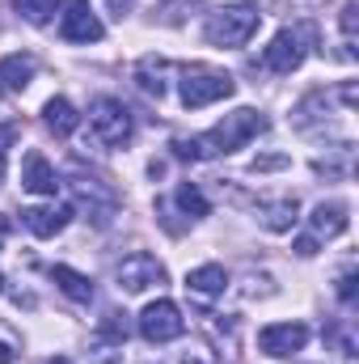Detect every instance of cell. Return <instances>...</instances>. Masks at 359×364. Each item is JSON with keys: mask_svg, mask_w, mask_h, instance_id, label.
<instances>
[{"mask_svg": "<svg viewBox=\"0 0 359 364\" xmlns=\"http://www.w3.org/2000/svg\"><path fill=\"white\" fill-rule=\"evenodd\" d=\"M267 132V119L258 114V110H233V114H224V123H216L211 132H203V136H190V140H174V153H178L182 161H207V157H220V153H233V149H241L245 140H254V136H263Z\"/></svg>", "mask_w": 359, "mask_h": 364, "instance_id": "6da1fadb", "label": "cell"}, {"mask_svg": "<svg viewBox=\"0 0 359 364\" xmlns=\"http://www.w3.org/2000/svg\"><path fill=\"white\" fill-rule=\"evenodd\" d=\"M258 21H263V13H258L254 4H228V9H220V13L207 17L203 38H207L211 47H245V43L254 38Z\"/></svg>", "mask_w": 359, "mask_h": 364, "instance_id": "7a4b0ae2", "label": "cell"}, {"mask_svg": "<svg viewBox=\"0 0 359 364\" xmlns=\"http://www.w3.org/2000/svg\"><path fill=\"white\" fill-rule=\"evenodd\" d=\"M233 90H237L233 77L220 73V68H207V64H190V68H182V106H186V110H203V106L228 97Z\"/></svg>", "mask_w": 359, "mask_h": 364, "instance_id": "3957f363", "label": "cell"}, {"mask_svg": "<svg viewBox=\"0 0 359 364\" xmlns=\"http://www.w3.org/2000/svg\"><path fill=\"white\" fill-rule=\"evenodd\" d=\"M89 127H93V136H97L101 144H110V149H118V144L131 140V114H127V106L114 102V97H97V102H93L89 106Z\"/></svg>", "mask_w": 359, "mask_h": 364, "instance_id": "277c9868", "label": "cell"}, {"mask_svg": "<svg viewBox=\"0 0 359 364\" xmlns=\"http://www.w3.org/2000/svg\"><path fill=\"white\" fill-rule=\"evenodd\" d=\"M304 38H313L309 26H304V30H279V34L270 38V47L263 51V68L279 73V77L296 73V68L304 64Z\"/></svg>", "mask_w": 359, "mask_h": 364, "instance_id": "5b68a950", "label": "cell"}, {"mask_svg": "<svg viewBox=\"0 0 359 364\" xmlns=\"http://www.w3.org/2000/svg\"><path fill=\"white\" fill-rule=\"evenodd\" d=\"M182 331H186V318L174 301H153L144 314H140V335L148 343H174Z\"/></svg>", "mask_w": 359, "mask_h": 364, "instance_id": "8992f818", "label": "cell"}, {"mask_svg": "<svg viewBox=\"0 0 359 364\" xmlns=\"http://www.w3.org/2000/svg\"><path fill=\"white\" fill-rule=\"evenodd\" d=\"M60 34L68 38V43H97L106 30H101V21L93 17L89 0H64V17H60Z\"/></svg>", "mask_w": 359, "mask_h": 364, "instance_id": "52a82bcc", "label": "cell"}, {"mask_svg": "<svg viewBox=\"0 0 359 364\" xmlns=\"http://www.w3.org/2000/svg\"><path fill=\"white\" fill-rule=\"evenodd\" d=\"M309 343V326L304 322H275V326H263L258 331V348L267 356H292Z\"/></svg>", "mask_w": 359, "mask_h": 364, "instance_id": "ba28073f", "label": "cell"}, {"mask_svg": "<svg viewBox=\"0 0 359 364\" xmlns=\"http://www.w3.org/2000/svg\"><path fill=\"white\" fill-rule=\"evenodd\" d=\"M118 284L127 288V292H144V288H153V284H165V267L153 259V255H131V259H123V267H118Z\"/></svg>", "mask_w": 359, "mask_h": 364, "instance_id": "9c48e42d", "label": "cell"}, {"mask_svg": "<svg viewBox=\"0 0 359 364\" xmlns=\"http://www.w3.org/2000/svg\"><path fill=\"white\" fill-rule=\"evenodd\" d=\"M72 208H26L21 212V225L34 233V237H55L64 225H68Z\"/></svg>", "mask_w": 359, "mask_h": 364, "instance_id": "30bf717a", "label": "cell"}, {"mask_svg": "<svg viewBox=\"0 0 359 364\" xmlns=\"http://www.w3.org/2000/svg\"><path fill=\"white\" fill-rule=\"evenodd\" d=\"M21 186H26V191H34V195H55V191H60V178H55V170L47 166V157H43V153H30V157H26Z\"/></svg>", "mask_w": 359, "mask_h": 364, "instance_id": "8fae6325", "label": "cell"}, {"mask_svg": "<svg viewBox=\"0 0 359 364\" xmlns=\"http://www.w3.org/2000/svg\"><path fill=\"white\" fill-rule=\"evenodd\" d=\"M30 77H34V60L30 55H4L0 60V93H17L30 85Z\"/></svg>", "mask_w": 359, "mask_h": 364, "instance_id": "7c38bea8", "label": "cell"}, {"mask_svg": "<svg viewBox=\"0 0 359 364\" xmlns=\"http://www.w3.org/2000/svg\"><path fill=\"white\" fill-rule=\"evenodd\" d=\"M309 225H313V233L317 237H338V233H347V208H338V203H317L313 208V216H309Z\"/></svg>", "mask_w": 359, "mask_h": 364, "instance_id": "4fadbf2b", "label": "cell"}, {"mask_svg": "<svg viewBox=\"0 0 359 364\" xmlns=\"http://www.w3.org/2000/svg\"><path fill=\"white\" fill-rule=\"evenodd\" d=\"M224 284H228V275H224V267H216V263H207V267H194V272L186 275V288L194 292V296H220L224 292Z\"/></svg>", "mask_w": 359, "mask_h": 364, "instance_id": "5bb4252c", "label": "cell"}, {"mask_svg": "<svg viewBox=\"0 0 359 364\" xmlns=\"http://www.w3.org/2000/svg\"><path fill=\"white\" fill-rule=\"evenodd\" d=\"M43 119H47V127H51L55 136H72L77 123H81V114H77V106H72L68 97H51L47 110H43Z\"/></svg>", "mask_w": 359, "mask_h": 364, "instance_id": "9a60e30c", "label": "cell"}, {"mask_svg": "<svg viewBox=\"0 0 359 364\" xmlns=\"http://www.w3.org/2000/svg\"><path fill=\"white\" fill-rule=\"evenodd\" d=\"M51 279L64 288V296H72L77 305H89L93 301V284H89V275H81V272H72V267H51Z\"/></svg>", "mask_w": 359, "mask_h": 364, "instance_id": "2e32d148", "label": "cell"}, {"mask_svg": "<svg viewBox=\"0 0 359 364\" xmlns=\"http://www.w3.org/2000/svg\"><path fill=\"white\" fill-rule=\"evenodd\" d=\"M165 73H170V64L161 60V55H144L140 64H136V81H140V90L144 93H165Z\"/></svg>", "mask_w": 359, "mask_h": 364, "instance_id": "e0dca14e", "label": "cell"}, {"mask_svg": "<svg viewBox=\"0 0 359 364\" xmlns=\"http://www.w3.org/2000/svg\"><path fill=\"white\" fill-rule=\"evenodd\" d=\"M296 212H300V203H296V199H279V203H267V208H263V225H267L270 233H283V229H292Z\"/></svg>", "mask_w": 359, "mask_h": 364, "instance_id": "ac0fdd59", "label": "cell"}, {"mask_svg": "<svg viewBox=\"0 0 359 364\" xmlns=\"http://www.w3.org/2000/svg\"><path fill=\"white\" fill-rule=\"evenodd\" d=\"M174 199H178V208L186 216H207V199L199 195V186H190V182H182L178 191H174Z\"/></svg>", "mask_w": 359, "mask_h": 364, "instance_id": "d6986e66", "label": "cell"}, {"mask_svg": "<svg viewBox=\"0 0 359 364\" xmlns=\"http://www.w3.org/2000/svg\"><path fill=\"white\" fill-rule=\"evenodd\" d=\"M13 4L30 26H47V17L55 13V0H13Z\"/></svg>", "mask_w": 359, "mask_h": 364, "instance_id": "ffe728a7", "label": "cell"}, {"mask_svg": "<svg viewBox=\"0 0 359 364\" xmlns=\"http://www.w3.org/2000/svg\"><path fill=\"white\" fill-rule=\"evenodd\" d=\"M127 314H106V322H101V335L106 339H114V343H123L127 339V322H123Z\"/></svg>", "mask_w": 359, "mask_h": 364, "instance_id": "44dd1931", "label": "cell"}, {"mask_svg": "<svg viewBox=\"0 0 359 364\" xmlns=\"http://www.w3.org/2000/svg\"><path fill=\"white\" fill-rule=\"evenodd\" d=\"M338 296H343L347 305L355 301V267H347V272H343V279H338Z\"/></svg>", "mask_w": 359, "mask_h": 364, "instance_id": "7402d4cb", "label": "cell"}, {"mask_svg": "<svg viewBox=\"0 0 359 364\" xmlns=\"http://www.w3.org/2000/svg\"><path fill=\"white\" fill-rule=\"evenodd\" d=\"M13 140H17V127H13V123H4V127H0V170H4V153H9V144H13Z\"/></svg>", "mask_w": 359, "mask_h": 364, "instance_id": "603a6c76", "label": "cell"}, {"mask_svg": "<svg viewBox=\"0 0 359 364\" xmlns=\"http://www.w3.org/2000/svg\"><path fill=\"white\" fill-rule=\"evenodd\" d=\"M287 166V157H258L254 161V170H283Z\"/></svg>", "mask_w": 359, "mask_h": 364, "instance_id": "cb8c5ba5", "label": "cell"}, {"mask_svg": "<svg viewBox=\"0 0 359 364\" xmlns=\"http://www.w3.org/2000/svg\"><path fill=\"white\" fill-rule=\"evenodd\" d=\"M296 250L309 259V255H317V242H313V237H300V242H296Z\"/></svg>", "mask_w": 359, "mask_h": 364, "instance_id": "d4e9b609", "label": "cell"}, {"mask_svg": "<svg viewBox=\"0 0 359 364\" xmlns=\"http://www.w3.org/2000/svg\"><path fill=\"white\" fill-rule=\"evenodd\" d=\"M106 4H110V13H118V17H123V13H131V4H136V0H106Z\"/></svg>", "mask_w": 359, "mask_h": 364, "instance_id": "484cf974", "label": "cell"}, {"mask_svg": "<svg viewBox=\"0 0 359 364\" xmlns=\"http://www.w3.org/2000/svg\"><path fill=\"white\" fill-rule=\"evenodd\" d=\"M17 360V356H13V348H9V343H0V364H13Z\"/></svg>", "mask_w": 359, "mask_h": 364, "instance_id": "4316f807", "label": "cell"}, {"mask_svg": "<svg viewBox=\"0 0 359 364\" xmlns=\"http://www.w3.org/2000/svg\"><path fill=\"white\" fill-rule=\"evenodd\" d=\"M4 237H9V220L0 216V246H4Z\"/></svg>", "mask_w": 359, "mask_h": 364, "instance_id": "83f0119b", "label": "cell"}, {"mask_svg": "<svg viewBox=\"0 0 359 364\" xmlns=\"http://www.w3.org/2000/svg\"><path fill=\"white\" fill-rule=\"evenodd\" d=\"M47 364H72V360H64V356H60V360H47Z\"/></svg>", "mask_w": 359, "mask_h": 364, "instance_id": "f1b7e54d", "label": "cell"}, {"mask_svg": "<svg viewBox=\"0 0 359 364\" xmlns=\"http://www.w3.org/2000/svg\"><path fill=\"white\" fill-rule=\"evenodd\" d=\"M0 292H4V275H0Z\"/></svg>", "mask_w": 359, "mask_h": 364, "instance_id": "f546056e", "label": "cell"}, {"mask_svg": "<svg viewBox=\"0 0 359 364\" xmlns=\"http://www.w3.org/2000/svg\"><path fill=\"white\" fill-rule=\"evenodd\" d=\"M182 364H199V360H182Z\"/></svg>", "mask_w": 359, "mask_h": 364, "instance_id": "4dcf8cb0", "label": "cell"}]
</instances>
